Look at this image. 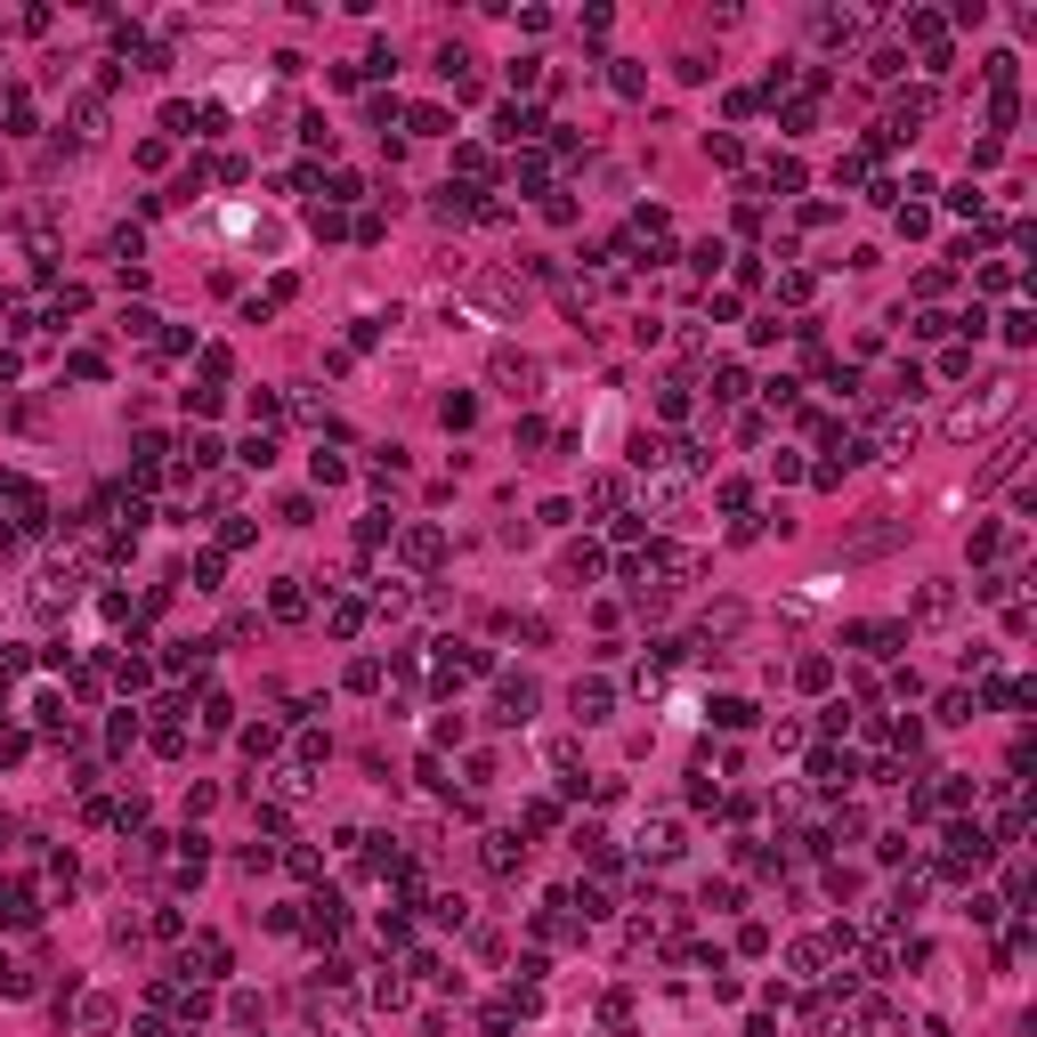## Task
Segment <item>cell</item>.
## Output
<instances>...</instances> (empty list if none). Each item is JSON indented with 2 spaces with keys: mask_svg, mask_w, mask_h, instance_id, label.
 Here are the masks:
<instances>
[{
  "mask_svg": "<svg viewBox=\"0 0 1037 1037\" xmlns=\"http://www.w3.org/2000/svg\"><path fill=\"white\" fill-rule=\"evenodd\" d=\"M1013 398H1022L1013 381H981V398H965L957 413H948V438H981L998 413H1013Z\"/></svg>",
  "mask_w": 1037,
  "mask_h": 1037,
  "instance_id": "6da1fadb",
  "label": "cell"
},
{
  "mask_svg": "<svg viewBox=\"0 0 1037 1037\" xmlns=\"http://www.w3.org/2000/svg\"><path fill=\"white\" fill-rule=\"evenodd\" d=\"M957 600H965L957 584H924V592H916V616H924V625H948V616H957Z\"/></svg>",
  "mask_w": 1037,
  "mask_h": 1037,
  "instance_id": "7a4b0ae2",
  "label": "cell"
},
{
  "mask_svg": "<svg viewBox=\"0 0 1037 1037\" xmlns=\"http://www.w3.org/2000/svg\"><path fill=\"white\" fill-rule=\"evenodd\" d=\"M494 381H503L511 398H527V389H535V357H511V349H503V357H494Z\"/></svg>",
  "mask_w": 1037,
  "mask_h": 1037,
  "instance_id": "3957f363",
  "label": "cell"
},
{
  "mask_svg": "<svg viewBox=\"0 0 1037 1037\" xmlns=\"http://www.w3.org/2000/svg\"><path fill=\"white\" fill-rule=\"evenodd\" d=\"M876 446H884V454H900V446H916V422H908V413H884V430H876Z\"/></svg>",
  "mask_w": 1037,
  "mask_h": 1037,
  "instance_id": "277c9868",
  "label": "cell"
},
{
  "mask_svg": "<svg viewBox=\"0 0 1037 1037\" xmlns=\"http://www.w3.org/2000/svg\"><path fill=\"white\" fill-rule=\"evenodd\" d=\"M640 843H649L657 859H673V852H681V827H673V819H657V827H649V835H640Z\"/></svg>",
  "mask_w": 1037,
  "mask_h": 1037,
  "instance_id": "5b68a950",
  "label": "cell"
},
{
  "mask_svg": "<svg viewBox=\"0 0 1037 1037\" xmlns=\"http://www.w3.org/2000/svg\"><path fill=\"white\" fill-rule=\"evenodd\" d=\"M576 714L600 721V714H608V690H600V681H592V690H576Z\"/></svg>",
  "mask_w": 1037,
  "mask_h": 1037,
  "instance_id": "8992f818",
  "label": "cell"
}]
</instances>
